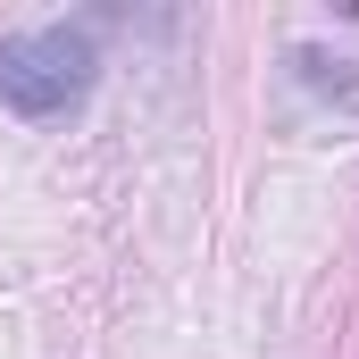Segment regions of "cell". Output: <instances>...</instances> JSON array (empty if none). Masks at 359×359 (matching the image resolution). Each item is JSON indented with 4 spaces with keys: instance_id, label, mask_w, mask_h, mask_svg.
<instances>
[{
    "instance_id": "6da1fadb",
    "label": "cell",
    "mask_w": 359,
    "mask_h": 359,
    "mask_svg": "<svg viewBox=\"0 0 359 359\" xmlns=\"http://www.w3.org/2000/svg\"><path fill=\"white\" fill-rule=\"evenodd\" d=\"M92 34L76 25H34V34H8L0 42V100L25 109V117H59L92 92Z\"/></svg>"
}]
</instances>
